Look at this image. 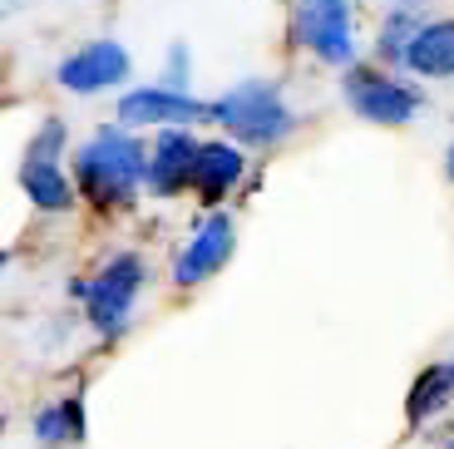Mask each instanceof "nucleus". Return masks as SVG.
I'll return each mask as SVG.
<instances>
[{"label":"nucleus","mask_w":454,"mask_h":449,"mask_svg":"<svg viewBox=\"0 0 454 449\" xmlns=\"http://www.w3.org/2000/svg\"><path fill=\"white\" fill-rule=\"evenodd\" d=\"M450 400H454V360H440V366H430V371L415 381V390H410V425H425V420L440 415Z\"/></svg>","instance_id":"nucleus-14"},{"label":"nucleus","mask_w":454,"mask_h":449,"mask_svg":"<svg viewBox=\"0 0 454 449\" xmlns=\"http://www.w3.org/2000/svg\"><path fill=\"white\" fill-rule=\"evenodd\" d=\"M420 35V25L410 20V5H400L395 15L386 20V30H380V40H375V55L380 59H395V65H405V55H410V40Z\"/></svg>","instance_id":"nucleus-15"},{"label":"nucleus","mask_w":454,"mask_h":449,"mask_svg":"<svg viewBox=\"0 0 454 449\" xmlns=\"http://www.w3.org/2000/svg\"><path fill=\"white\" fill-rule=\"evenodd\" d=\"M15 5H20V0H5V11H15Z\"/></svg>","instance_id":"nucleus-18"},{"label":"nucleus","mask_w":454,"mask_h":449,"mask_svg":"<svg viewBox=\"0 0 454 449\" xmlns=\"http://www.w3.org/2000/svg\"><path fill=\"white\" fill-rule=\"evenodd\" d=\"M450 449H454V439H450Z\"/></svg>","instance_id":"nucleus-19"},{"label":"nucleus","mask_w":454,"mask_h":449,"mask_svg":"<svg viewBox=\"0 0 454 449\" xmlns=\"http://www.w3.org/2000/svg\"><path fill=\"white\" fill-rule=\"evenodd\" d=\"M405 65L420 79H454V20H425L410 40Z\"/></svg>","instance_id":"nucleus-11"},{"label":"nucleus","mask_w":454,"mask_h":449,"mask_svg":"<svg viewBox=\"0 0 454 449\" xmlns=\"http://www.w3.org/2000/svg\"><path fill=\"white\" fill-rule=\"evenodd\" d=\"M193 169H198V138L188 129H163L148 148V193L178 198L183 188H193Z\"/></svg>","instance_id":"nucleus-9"},{"label":"nucleus","mask_w":454,"mask_h":449,"mask_svg":"<svg viewBox=\"0 0 454 449\" xmlns=\"http://www.w3.org/2000/svg\"><path fill=\"white\" fill-rule=\"evenodd\" d=\"M242 173H247V158H242L238 144H223V138H207V144H198L193 188H198V198H203L207 208H217L227 193L238 188Z\"/></svg>","instance_id":"nucleus-10"},{"label":"nucleus","mask_w":454,"mask_h":449,"mask_svg":"<svg viewBox=\"0 0 454 449\" xmlns=\"http://www.w3.org/2000/svg\"><path fill=\"white\" fill-rule=\"evenodd\" d=\"M188 79H193V65H188V45H168V65H163V79L159 84H168V90L188 94Z\"/></svg>","instance_id":"nucleus-16"},{"label":"nucleus","mask_w":454,"mask_h":449,"mask_svg":"<svg viewBox=\"0 0 454 449\" xmlns=\"http://www.w3.org/2000/svg\"><path fill=\"white\" fill-rule=\"evenodd\" d=\"M232 248H238V223L227 213H207L193 227V237L183 242L178 262H173V281L178 287H198V281L217 277L227 267V257H232Z\"/></svg>","instance_id":"nucleus-8"},{"label":"nucleus","mask_w":454,"mask_h":449,"mask_svg":"<svg viewBox=\"0 0 454 449\" xmlns=\"http://www.w3.org/2000/svg\"><path fill=\"white\" fill-rule=\"evenodd\" d=\"M20 188L35 208H45V213H65L74 208V178L59 173V163H40V158H25L20 163Z\"/></svg>","instance_id":"nucleus-12"},{"label":"nucleus","mask_w":454,"mask_h":449,"mask_svg":"<svg viewBox=\"0 0 454 449\" xmlns=\"http://www.w3.org/2000/svg\"><path fill=\"white\" fill-rule=\"evenodd\" d=\"M134 75V59L119 40H90L84 50L59 59L55 79L65 84L69 94H104V90H119L124 79Z\"/></svg>","instance_id":"nucleus-7"},{"label":"nucleus","mask_w":454,"mask_h":449,"mask_svg":"<svg viewBox=\"0 0 454 449\" xmlns=\"http://www.w3.org/2000/svg\"><path fill=\"white\" fill-rule=\"evenodd\" d=\"M114 119L124 129H183V124H203L213 119V104L193 99V94H178L168 84H144V90H129L114 109Z\"/></svg>","instance_id":"nucleus-6"},{"label":"nucleus","mask_w":454,"mask_h":449,"mask_svg":"<svg viewBox=\"0 0 454 449\" xmlns=\"http://www.w3.org/2000/svg\"><path fill=\"white\" fill-rule=\"evenodd\" d=\"M296 45H307L321 65H351L356 59V15L351 0H301L292 20Z\"/></svg>","instance_id":"nucleus-5"},{"label":"nucleus","mask_w":454,"mask_h":449,"mask_svg":"<svg viewBox=\"0 0 454 449\" xmlns=\"http://www.w3.org/2000/svg\"><path fill=\"white\" fill-rule=\"evenodd\" d=\"M144 277H148L144 257L119 252V257H109L99 267V277L74 281V296L84 302V316H90V326L99 336H119L129 326V316L138 306V292H144Z\"/></svg>","instance_id":"nucleus-3"},{"label":"nucleus","mask_w":454,"mask_h":449,"mask_svg":"<svg viewBox=\"0 0 454 449\" xmlns=\"http://www.w3.org/2000/svg\"><path fill=\"white\" fill-rule=\"evenodd\" d=\"M35 439L40 445H80L84 439V400L80 395H59L45 410H35Z\"/></svg>","instance_id":"nucleus-13"},{"label":"nucleus","mask_w":454,"mask_h":449,"mask_svg":"<svg viewBox=\"0 0 454 449\" xmlns=\"http://www.w3.org/2000/svg\"><path fill=\"white\" fill-rule=\"evenodd\" d=\"M444 163H450V178H454V144H450V158H444Z\"/></svg>","instance_id":"nucleus-17"},{"label":"nucleus","mask_w":454,"mask_h":449,"mask_svg":"<svg viewBox=\"0 0 454 449\" xmlns=\"http://www.w3.org/2000/svg\"><path fill=\"white\" fill-rule=\"evenodd\" d=\"M74 188L99 208H129L138 188H148V148L134 138V129L104 124L94 138H84L74 154Z\"/></svg>","instance_id":"nucleus-1"},{"label":"nucleus","mask_w":454,"mask_h":449,"mask_svg":"<svg viewBox=\"0 0 454 449\" xmlns=\"http://www.w3.org/2000/svg\"><path fill=\"white\" fill-rule=\"evenodd\" d=\"M340 94H346V104L361 114L365 124H380V129H400L420 114V90H415V84H405V79H395V75H375V69H365V65L346 69Z\"/></svg>","instance_id":"nucleus-4"},{"label":"nucleus","mask_w":454,"mask_h":449,"mask_svg":"<svg viewBox=\"0 0 454 449\" xmlns=\"http://www.w3.org/2000/svg\"><path fill=\"white\" fill-rule=\"evenodd\" d=\"M213 124H223L238 144L272 148L296 129V114L272 79H238L232 90L213 99Z\"/></svg>","instance_id":"nucleus-2"}]
</instances>
